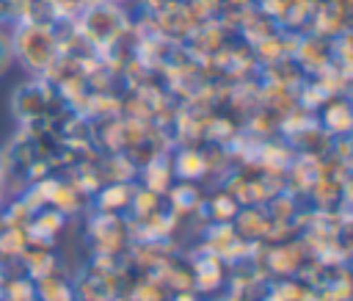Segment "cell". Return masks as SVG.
Segmentation results:
<instances>
[{
	"mask_svg": "<svg viewBox=\"0 0 353 301\" xmlns=\"http://www.w3.org/2000/svg\"><path fill=\"white\" fill-rule=\"evenodd\" d=\"M176 3H182V0H141V6L149 11V14H157V11H165V8H171V6H176Z\"/></svg>",
	"mask_w": 353,
	"mask_h": 301,
	"instance_id": "13",
	"label": "cell"
},
{
	"mask_svg": "<svg viewBox=\"0 0 353 301\" xmlns=\"http://www.w3.org/2000/svg\"><path fill=\"white\" fill-rule=\"evenodd\" d=\"M0 293L6 301H28L36 295L33 279H8L6 284H0Z\"/></svg>",
	"mask_w": 353,
	"mask_h": 301,
	"instance_id": "9",
	"label": "cell"
},
{
	"mask_svg": "<svg viewBox=\"0 0 353 301\" xmlns=\"http://www.w3.org/2000/svg\"><path fill=\"white\" fill-rule=\"evenodd\" d=\"M52 102H58V91L47 77H33L14 91V113L25 124L44 122Z\"/></svg>",
	"mask_w": 353,
	"mask_h": 301,
	"instance_id": "3",
	"label": "cell"
},
{
	"mask_svg": "<svg viewBox=\"0 0 353 301\" xmlns=\"http://www.w3.org/2000/svg\"><path fill=\"white\" fill-rule=\"evenodd\" d=\"M14 22H19V11H17L14 0H0V28L14 25Z\"/></svg>",
	"mask_w": 353,
	"mask_h": 301,
	"instance_id": "12",
	"label": "cell"
},
{
	"mask_svg": "<svg viewBox=\"0 0 353 301\" xmlns=\"http://www.w3.org/2000/svg\"><path fill=\"white\" fill-rule=\"evenodd\" d=\"M97 0H52L58 19H74L80 11H85L88 6H94Z\"/></svg>",
	"mask_w": 353,
	"mask_h": 301,
	"instance_id": "10",
	"label": "cell"
},
{
	"mask_svg": "<svg viewBox=\"0 0 353 301\" xmlns=\"http://www.w3.org/2000/svg\"><path fill=\"white\" fill-rule=\"evenodd\" d=\"M74 28H77L80 39H83L91 50L108 52V50L116 47L119 39L127 33L130 19H127V11H124L121 6L97 0L94 6H88L85 11H80V14L74 17Z\"/></svg>",
	"mask_w": 353,
	"mask_h": 301,
	"instance_id": "2",
	"label": "cell"
},
{
	"mask_svg": "<svg viewBox=\"0 0 353 301\" xmlns=\"http://www.w3.org/2000/svg\"><path fill=\"white\" fill-rule=\"evenodd\" d=\"M204 168H207V163H204V155H201L199 149H182V152L176 155V160H174V174H179V177H185V179L201 177Z\"/></svg>",
	"mask_w": 353,
	"mask_h": 301,
	"instance_id": "6",
	"label": "cell"
},
{
	"mask_svg": "<svg viewBox=\"0 0 353 301\" xmlns=\"http://www.w3.org/2000/svg\"><path fill=\"white\" fill-rule=\"evenodd\" d=\"M350 124H353V116H350V105H347V99L345 97H328L325 102H323V116H320V127L328 133V135H347V130H350Z\"/></svg>",
	"mask_w": 353,
	"mask_h": 301,
	"instance_id": "4",
	"label": "cell"
},
{
	"mask_svg": "<svg viewBox=\"0 0 353 301\" xmlns=\"http://www.w3.org/2000/svg\"><path fill=\"white\" fill-rule=\"evenodd\" d=\"M14 66V47H11V30L0 28V77Z\"/></svg>",
	"mask_w": 353,
	"mask_h": 301,
	"instance_id": "11",
	"label": "cell"
},
{
	"mask_svg": "<svg viewBox=\"0 0 353 301\" xmlns=\"http://www.w3.org/2000/svg\"><path fill=\"white\" fill-rule=\"evenodd\" d=\"M11 47L14 61H19L30 75L44 77V72L61 55L55 22H14Z\"/></svg>",
	"mask_w": 353,
	"mask_h": 301,
	"instance_id": "1",
	"label": "cell"
},
{
	"mask_svg": "<svg viewBox=\"0 0 353 301\" xmlns=\"http://www.w3.org/2000/svg\"><path fill=\"white\" fill-rule=\"evenodd\" d=\"M301 251L295 249V246H281V249H276L270 257H268V262H270V268L276 271V273H292L298 265H301Z\"/></svg>",
	"mask_w": 353,
	"mask_h": 301,
	"instance_id": "8",
	"label": "cell"
},
{
	"mask_svg": "<svg viewBox=\"0 0 353 301\" xmlns=\"http://www.w3.org/2000/svg\"><path fill=\"white\" fill-rule=\"evenodd\" d=\"M0 301H6V298H3V295H0Z\"/></svg>",
	"mask_w": 353,
	"mask_h": 301,
	"instance_id": "16",
	"label": "cell"
},
{
	"mask_svg": "<svg viewBox=\"0 0 353 301\" xmlns=\"http://www.w3.org/2000/svg\"><path fill=\"white\" fill-rule=\"evenodd\" d=\"M110 301H132V298H130V295H119V293H116Z\"/></svg>",
	"mask_w": 353,
	"mask_h": 301,
	"instance_id": "14",
	"label": "cell"
},
{
	"mask_svg": "<svg viewBox=\"0 0 353 301\" xmlns=\"http://www.w3.org/2000/svg\"><path fill=\"white\" fill-rule=\"evenodd\" d=\"M105 3H113V6H121V8H124L130 0H105Z\"/></svg>",
	"mask_w": 353,
	"mask_h": 301,
	"instance_id": "15",
	"label": "cell"
},
{
	"mask_svg": "<svg viewBox=\"0 0 353 301\" xmlns=\"http://www.w3.org/2000/svg\"><path fill=\"white\" fill-rule=\"evenodd\" d=\"M33 287H36V298H39V301H74V290H72V284L58 273V268H55L52 273L41 276V279H36Z\"/></svg>",
	"mask_w": 353,
	"mask_h": 301,
	"instance_id": "5",
	"label": "cell"
},
{
	"mask_svg": "<svg viewBox=\"0 0 353 301\" xmlns=\"http://www.w3.org/2000/svg\"><path fill=\"white\" fill-rule=\"evenodd\" d=\"M130 202H132V191L127 185H108L105 191H99V204L105 213H116Z\"/></svg>",
	"mask_w": 353,
	"mask_h": 301,
	"instance_id": "7",
	"label": "cell"
}]
</instances>
